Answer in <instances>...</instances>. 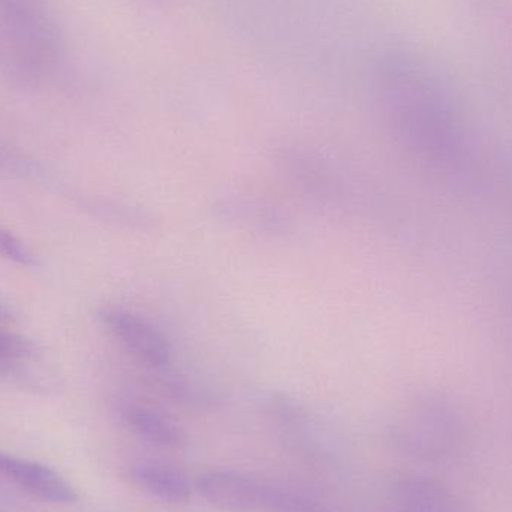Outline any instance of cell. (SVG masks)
I'll use <instances>...</instances> for the list:
<instances>
[{"mask_svg": "<svg viewBox=\"0 0 512 512\" xmlns=\"http://www.w3.org/2000/svg\"><path fill=\"white\" fill-rule=\"evenodd\" d=\"M102 321L114 339L141 363L156 370H165L171 364V345L167 337L137 313L123 309H105Z\"/></svg>", "mask_w": 512, "mask_h": 512, "instance_id": "cell-1", "label": "cell"}, {"mask_svg": "<svg viewBox=\"0 0 512 512\" xmlns=\"http://www.w3.org/2000/svg\"><path fill=\"white\" fill-rule=\"evenodd\" d=\"M197 492L219 510L252 512L265 510L271 489L237 472L210 471L198 478Z\"/></svg>", "mask_w": 512, "mask_h": 512, "instance_id": "cell-2", "label": "cell"}, {"mask_svg": "<svg viewBox=\"0 0 512 512\" xmlns=\"http://www.w3.org/2000/svg\"><path fill=\"white\" fill-rule=\"evenodd\" d=\"M0 474L12 478L27 493L53 504H74L78 501L74 487L57 472L39 463L15 459L0 453Z\"/></svg>", "mask_w": 512, "mask_h": 512, "instance_id": "cell-3", "label": "cell"}, {"mask_svg": "<svg viewBox=\"0 0 512 512\" xmlns=\"http://www.w3.org/2000/svg\"><path fill=\"white\" fill-rule=\"evenodd\" d=\"M280 162H282L286 174L291 177L292 182L297 183L303 189L304 194L312 195L313 198L325 200L328 203L336 198L337 192H339L336 177L315 156L300 152V150H289L282 155Z\"/></svg>", "mask_w": 512, "mask_h": 512, "instance_id": "cell-4", "label": "cell"}, {"mask_svg": "<svg viewBox=\"0 0 512 512\" xmlns=\"http://www.w3.org/2000/svg\"><path fill=\"white\" fill-rule=\"evenodd\" d=\"M215 210L219 213V218L240 222L252 230L270 234H283L291 231V224L285 215L277 212L276 209H271L267 204L258 203V201L228 198V200L219 201Z\"/></svg>", "mask_w": 512, "mask_h": 512, "instance_id": "cell-5", "label": "cell"}, {"mask_svg": "<svg viewBox=\"0 0 512 512\" xmlns=\"http://www.w3.org/2000/svg\"><path fill=\"white\" fill-rule=\"evenodd\" d=\"M132 478L141 489L171 504L189 501L192 495V484L188 477L168 466L152 463L138 465L132 471Z\"/></svg>", "mask_w": 512, "mask_h": 512, "instance_id": "cell-6", "label": "cell"}, {"mask_svg": "<svg viewBox=\"0 0 512 512\" xmlns=\"http://www.w3.org/2000/svg\"><path fill=\"white\" fill-rule=\"evenodd\" d=\"M125 417L131 429L155 447L177 450L186 445V435L182 427L159 412L134 405L126 409Z\"/></svg>", "mask_w": 512, "mask_h": 512, "instance_id": "cell-7", "label": "cell"}, {"mask_svg": "<svg viewBox=\"0 0 512 512\" xmlns=\"http://www.w3.org/2000/svg\"><path fill=\"white\" fill-rule=\"evenodd\" d=\"M394 502L400 512H453V501L441 490L424 481L408 480L397 484Z\"/></svg>", "mask_w": 512, "mask_h": 512, "instance_id": "cell-8", "label": "cell"}, {"mask_svg": "<svg viewBox=\"0 0 512 512\" xmlns=\"http://www.w3.org/2000/svg\"><path fill=\"white\" fill-rule=\"evenodd\" d=\"M265 512H333L309 496L271 489Z\"/></svg>", "mask_w": 512, "mask_h": 512, "instance_id": "cell-9", "label": "cell"}, {"mask_svg": "<svg viewBox=\"0 0 512 512\" xmlns=\"http://www.w3.org/2000/svg\"><path fill=\"white\" fill-rule=\"evenodd\" d=\"M32 354V343L18 334L0 333V376L11 373Z\"/></svg>", "mask_w": 512, "mask_h": 512, "instance_id": "cell-10", "label": "cell"}, {"mask_svg": "<svg viewBox=\"0 0 512 512\" xmlns=\"http://www.w3.org/2000/svg\"><path fill=\"white\" fill-rule=\"evenodd\" d=\"M0 256L12 259L18 264L33 265L36 262L35 256L26 248V245L3 228H0Z\"/></svg>", "mask_w": 512, "mask_h": 512, "instance_id": "cell-11", "label": "cell"}, {"mask_svg": "<svg viewBox=\"0 0 512 512\" xmlns=\"http://www.w3.org/2000/svg\"><path fill=\"white\" fill-rule=\"evenodd\" d=\"M6 313H8L6 312V307L3 306L2 303H0V319L5 318Z\"/></svg>", "mask_w": 512, "mask_h": 512, "instance_id": "cell-12", "label": "cell"}]
</instances>
